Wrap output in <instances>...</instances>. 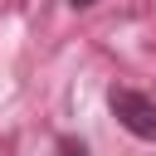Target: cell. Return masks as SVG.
I'll list each match as a JSON object with an SVG mask.
<instances>
[{
	"label": "cell",
	"instance_id": "cell-2",
	"mask_svg": "<svg viewBox=\"0 0 156 156\" xmlns=\"http://www.w3.org/2000/svg\"><path fill=\"white\" fill-rule=\"evenodd\" d=\"M58 156H88V146L78 136H58Z\"/></svg>",
	"mask_w": 156,
	"mask_h": 156
},
{
	"label": "cell",
	"instance_id": "cell-1",
	"mask_svg": "<svg viewBox=\"0 0 156 156\" xmlns=\"http://www.w3.org/2000/svg\"><path fill=\"white\" fill-rule=\"evenodd\" d=\"M107 112H112L136 141H156V102H151L146 93L112 83V88H107Z\"/></svg>",
	"mask_w": 156,
	"mask_h": 156
},
{
	"label": "cell",
	"instance_id": "cell-3",
	"mask_svg": "<svg viewBox=\"0 0 156 156\" xmlns=\"http://www.w3.org/2000/svg\"><path fill=\"white\" fill-rule=\"evenodd\" d=\"M68 5H73V10H88V5H98V0H68Z\"/></svg>",
	"mask_w": 156,
	"mask_h": 156
}]
</instances>
